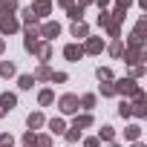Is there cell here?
<instances>
[{"instance_id": "obj_25", "label": "cell", "mask_w": 147, "mask_h": 147, "mask_svg": "<svg viewBox=\"0 0 147 147\" xmlns=\"http://www.w3.org/2000/svg\"><path fill=\"white\" fill-rule=\"evenodd\" d=\"M118 113H121L124 118H127V115H133V110H130V104H127V101H121V107H118Z\"/></svg>"}, {"instance_id": "obj_5", "label": "cell", "mask_w": 147, "mask_h": 147, "mask_svg": "<svg viewBox=\"0 0 147 147\" xmlns=\"http://www.w3.org/2000/svg\"><path fill=\"white\" fill-rule=\"evenodd\" d=\"M15 104H18V98H15V95H9V92H6V95H0V115L9 113Z\"/></svg>"}, {"instance_id": "obj_27", "label": "cell", "mask_w": 147, "mask_h": 147, "mask_svg": "<svg viewBox=\"0 0 147 147\" xmlns=\"http://www.w3.org/2000/svg\"><path fill=\"white\" fill-rule=\"evenodd\" d=\"M23 18H26V23H35V20H38V15H35L32 9H26V12H23Z\"/></svg>"}, {"instance_id": "obj_26", "label": "cell", "mask_w": 147, "mask_h": 147, "mask_svg": "<svg viewBox=\"0 0 147 147\" xmlns=\"http://www.w3.org/2000/svg\"><path fill=\"white\" fill-rule=\"evenodd\" d=\"M12 144H15L12 136H0V147H12Z\"/></svg>"}, {"instance_id": "obj_7", "label": "cell", "mask_w": 147, "mask_h": 147, "mask_svg": "<svg viewBox=\"0 0 147 147\" xmlns=\"http://www.w3.org/2000/svg\"><path fill=\"white\" fill-rule=\"evenodd\" d=\"M58 32H61V26H58V23H46V26L40 29V35H43L46 40H49V38H58Z\"/></svg>"}, {"instance_id": "obj_1", "label": "cell", "mask_w": 147, "mask_h": 147, "mask_svg": "<svg viewBox=\"0 0 147 147\" xmlns=\"http://www.w3.org/2000/svg\"><path fill=\"white\" fill-rule=\"evenodd\" d=\"M0 29H3V32H15L18 29V20L9 12H0Z\"/></svg>"}, {"instance_id": "obj_10", "label": "cell", "mask_w": 147, "mask_h": 147, "mask_svg": "<svg viewBox=\"0 0 147 147\" xmlns=\"http://www.w3.org/2000/svg\"><path fill=\"white\" fill-rule=\"evenodd\" d=\"M124 136H127L130 141H138V136H141V127H138V124H133V127H127V130H124Z\"/></svg>"}, {"instance_id": "obj_6", "label": "cell", "mask_w": 147, "mask_h": 147, "mask_svg": "<svg viewBox=\"0 0 147 147\" xmlns=\"http://www.w3.org/2000/svg\"><path fill=\"white\" fill-rule=\"evenodd\" d=\"M63 55H66V61H78V58L84 55V49H81V46H75V43H69V46L63 49Z\"/></svg>"}, {"instance_id": "obj_35", "label": "cell", "mask_w": 147, "mask_h": 147, "mask_svg": "<svg viewBox=\"0 0 147 147\" xmlns=\"http://www.w3.org/2000/svg\"><path fill=\"white\" fill-rule=\"evenodd\" d=\"M136 147H144V144H136Z\"/></svg>"}, {"instance_id": "obj_20", "label": "cell", "mask_w": 147, "mask_h": 147, "mask_svg": "<svg viewBox=\"0 0 147 147\" xmlns=\"http://www.w3.org/2000/svg\"><path fill=\"white\" fill-rule=\"evenodd\" d=\"M52 98H55V95H52L49 90H43V92L38 95V101H40V104H52Z\"/></svg>"}, {"instance_id": "obj_4", "label": "cell", "mask_w": 147, "mask_h": 147, "mask_svg": "<svg viewBox=\"0 0 147 147\" xmlns=\"http://www.w3.org/2000/svg\"><path fill=\"white\" fill-rule=\"evenodd\" d=\"M38 18H46L49 15V9H52V3H49V0H35V6H29Z\"/></svg>"}, {"instance_id": "obj_30", "label": "cell", "mask_w": 147, "mask_h": 147, "mask_svg": "<svg viewBox=\"0 0 147 147\" xmlns=\"http://www.w3.org/2000/svg\"><path fill=\"white\" fill-rule=\"evenodd\" d=\"M23 144H29V147H32V144H35V136H32V133H26V136H23Z\"/></svg>"}, {"instance_id": "obj_16", "label": "cell", "mask_w": 147, "mask_h": 147, "mask_svg": "<svg viewBox=\"0 0 147 147\" xmlns=\"http://www.w3.org/2000/svg\"><path fill=\"white\" fill-rule=\"evenodd\" d=\"M110 52H113V58H121V55H124V43H121V40H115V43L110 46Z\"/></svg>"}, {"instance_id": "obj_11", "label": "cell", "mask_w": 147, "mask_h": 147, "mask_svg": "<svg viewBox=\"0 0 147 147\" xmlns=\"http://www.w3.org/2000/svg\"><path fill=\"white\" fill-rule=\"evenodd\" d=\"M72 35H75V38H87V23L75 20V26H72Z\"/></svg>"}, {"instance_id": "obj_9", "label": "cell", "mask_w": 147, "mask_h": 147, "mask_svg": "<svg viewBox=\"0 0 147 147\" xmlns=\"http://www.w3.org/2000/svg\"><path fill=\"white\" fill-rule=\"evenodd\" d=\"M124 58H127V63L136 66V63L141 61V49H124Z\"/></svg>"}, {"instance_id": "obj_29", "label": "cell", "mask_w": 147, "mask_h": 147, "mask_svg": "<svg viewBox=\"0 0 147 147\" xmlns=\"http://www.w3.org/2000/svg\"><path fill=\"white\" fill-rule=\"evenodd\" d=\"M35 144H38V147H49V136H40V138H35Z\"/></svg>"}, {"instance_id": "obj_8", "label": "cell", "mask_w": 147, "mask_h": 147, "mask_svg": "<svg viewBox=\"0 0 147 147\" xmlns=\"http://www.w3.org/2000/svg\"><path fill=\"white\" fill-rule=\"evenodd\" d=\"M101 49H104V43H101L98 38H90V40H87V46H84V52H92V55H95V52H101Z\"/></svg>"}, {"instance_id": "obj_14", "label": "cell", "mask_w": 147, "mask_h": 147, "mask_svg": "<svg viewBox=\"0 0 147 147\" xmlns=\"http://www.w3.org/2000/svg\"><path fill=\"white\" fill-rule=\"evenodd\" d=\"M0 75H3V78H9V75H15V63H0Z\"/></svg>"}, {"instance_id": "obj_34", "label": "cell", "mask_w": 147, "mask_h": 147, "mask_svg": "<svg viewBox=\"0 0 147 147\" xmlns=\"http://www.w3.org/2000/svg\"><path fill=\"white\" fill-rule=\"evenodd\" d=\"M110 147H118V144H110Z\"/></svg>"}, {"instance_id": "obj_23", "label": "cell", "mask_w": 147, "mask_h": 147, "mask_svg": "<svg viewBox=\"0 0 147 147\" xmlns=\"http://www.w3.org/2000/svg\"><path fill=\"white\" fill-rule=\"evenodd\" d=\"M78 138H81V130H75V127L66 133V141H78Z\"/></svg>"}, {"instance_id": "obj_21", "label": "cell", "mask_w": 147, "mask_h": 147, "mask_svg": "<svg viewBox=\"0 0 147 147\" xmlns=\"http://www.w3.org/2000/svg\"><path fill=\"white\" fill-rule=\"evenodd\" d=\"M49 127H52V133H63V121H61V118H52Z\"/></svg>"}, {"instance_id": "obj_31", "label": "cell", "mask_w": 147, "mask_h": 147, "mask_svg": "<svg viewBox=\"0 0 147 147\" xmlns=\"http://www.w3.org/2000/svg\"><path fill=\"white\" fill-rule=\"evenodd\" d=\"M115 3H118V9H121V12H124V9H127V6H130V3H133V0H115Z\"/></svg>"}, {"instance_id": "obj_12", "label": "cell", "mask_w": 147, "mask_h": 147, "mask_svg": "<svg viewBox=\"0 0 147 147\" xmlns=\"http://www.w3.org/2000/svg\"><path fill=\"white\" fill-rule=\"evenodd\" d=\"M40 124H43V115H40V113H32V115H29V130H35V127H40Z\"/></svg>"}, {"instance_id": "obj_22", "label": "cell", "mask_w": 147, "mask_h": 147, "mask_svg": "<svg viewBox=\"0 0 147 147\" xmlns=\"http://www.w3.org/2000/svg\"><path fill=\"white\" fill-rule=\"evenodd\" d=\"M110 78H113V72H110V69H101V66H98V81H110Z\"/></svg>"}, {"instance_id": "obj_13", "label": "cell", "mask_w": 147, "mask_h": 147, "mask_svg": "<svg viewBox=\"0 0 147 147\" xmlns=\"http://www.w3.org/2000/svg\"><path fill=\"white\" fill-rule=\"evenodd\" d=\"M98 138H104V141H113V138H115V130L107 124V127H101V136H98Z\"/></svg>"}, {"instance_id": "obj_33", "label": "cell", "mask_w": 147, "mask_h": 147, "mask_svg": "<svg viewBox=\"0 0 147 147\" xmlns=\"http://www.w3.org/2000/svg\"><path fill=\"white\" fill-rule=\"evenodd\" d=\"M0 52H3V38H0Z\"/></svg>"}, {"instance_id": "obj_17", "label": "cell", "mask_w": 147, "mask_h": 147, "mask_svg": "<svg viewBox=\"0 0 147 147\" xmlns=\"http://www.w3.org/2000/svg\"><path fill=\"white\" fill-rule=\"evenodd\" d=\"M92 124V118L90 115H81V118H75V130H84V127H90Z\"/></svg>"}, {"instance_id": "obj_28", "label": "cell", "mask_w": 147, "mask_h": 147, "mask_svg": "<svg viewBox=\"0 0 147 147\" xmlns=\"http://www.w3.org/2000/svg\"><path fill=\"white\" fill-rule=\"evenodd\" d=\"M101 95H115V90H113V84H104V87H101Z\"/></svg>"}, {"instance_id": "obj_15", "label": "cell", "mask_w": 147, "mask_h": 147, "mask_svg": "<svg viewBox=\"0 0 147 147\" xmlns=\"http://www.w3.org/2000/svg\"><path fill=\"white\" fill-rule=\"evenodd\" d=\"M32 78H35V81H38V78H40V81H46V78H52V72H49V66H40Z\"/></svg>"}, {"instance_id": "obj_18", "label": "cell", "mask_w": 147, "mask_h": 147, "mask_svg": "<svg viewBox=\"0 0 147 147\" xmlns=\"http://www.w3.org/2000/svg\"><path fill=\"white\" fill-rule=\"evenodd\" d=\"M32 84H35L32 75H20V90H32Z\"/></svg>"}, {"instance_id": "obj_32", "label": "cell", "mask_w": 147, "mask_h": 147, "mask_svg": "<svg viewBox=\"0 0 147 147\" xmlns=\"http://www.w3.org/2000/svg\"><path fill=\"white\" fill-rule=\"evenodd\" d=\"M101 144V138H87V147H98Z\"/></svg>"}, {"instance_id": "obj_3", "label": "cell", "mask_w": 147, "mask_h": 147, "mask_svg": "<svg viewBox=\"0 0 147 147\" xmlns=\"http://www.w3.org/2000/svg\"><path fill=\"white\" fill-rule=\"evenodd\" d=\"M78 110V98L75 95H63L61 98V113H75Z\"/></svg>"}, {"instance_id": "obj_24", "label": "cell", "mask_w": 147, "mask_h": 147, "mask_svg": "<svg viewBox=\"0 0 147 147\" xmlns=\"http://www.w3.org/2000/svg\"><path fill=\"white\" fill-rule=\"evenodd\" d=\"M81 104H84L87 110H92V104H95V95H84V98H81Z\"/></svg>"}, {"instance_id": "obj_2", "label": "cell", "mask_w": 147, "mask_h": 147, "mask_svg": "<svg viewBox=\"0 0 147 147\" xmlns=\"http://www.w3.org/2000/svg\"><path fill=\"white\" fill-rule=\"evenodd\" d=\"M113 90H115V92H127V95H136V92H138V87H136V84H133L130 78H124V81H118V84H115Z\"/></svg>"}, {"instance_id": "obj_19", "label": "cell", "mask_w": 147, "mask_h": 147, "mask_svg": "<svg viewBox=\"0 0 147 147\" xmlns=\"http://www.w3.org/2000/svg\"><path fill=\"white\" fill-rule=\"evenodd\" d=\"M81 15H84L81 6H69V18H72V20H81Z\"/></svg>"}]
</instances>
